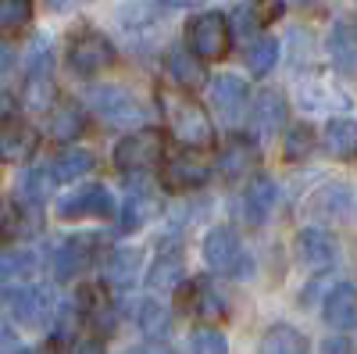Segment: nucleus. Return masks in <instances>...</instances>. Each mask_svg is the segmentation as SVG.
<instances>
[{"label": "nucleus", "instance_id": "nucleus-1", "mask_svg": "<svg viewBox=\"0 0 357 354\" xmlns=\"http://www.w3.org/2000/svg\"><path fill=\"white\" fill-rule=\"evenodd\" d=\"M158 104L165 111L168 133L183 147H190V151H197V147H211L215 126H211V115L204 111L200 101H193L186 94H175V90H161L158 94Z\"/></svg>", "mask_w": 357, "mask_h": 354}, {"label": "nucleus", "instance_id": "nucleus-2", "mask_svg": "<svg viewBox=\"0 0 357 354\" xmlns=\"http://www.w3.org/2000/svg\"><path fill=\"white\" fill-rule=\"evenodd\" d=\"M165 158V133L161 129H136L114 147V165L129 175H146Z\"/></svg>", "mask_w": 357, "mask_h": 354}, {"label": "nucleus", "instance_id": "nucleus-3", "mask_svg": "<svg viewBox=\"0 0 357 354\" xmlns=\"http://www.w3.org/2000/svg\"><path fill=\"white\" fill-rule=\"evenodd\" d=\"M0 297H4L8 315L18 322V326H29V330L47 326L50 315H54V293L47 286H36V283L11 286V290L0 293Z\"/></svg>", "mask_w": 357, "mask_h": 354}, {"label": "nucleus", "instance_id": "nucleus-4", "mask_svg": "<svg viewBox=\"0 0 357 354\" xmlns=\"http://www.w3.org/2000/svg\"><path fill=\"white\" fill-rule=\"evenodd\" d=\"M186 43H190V54L200 57V61H215V57H225V54H229V43H232L229 22H225L218 11L197 15V18L186 25Z\"/></svg>", "mask_w": 357, "mask_h": 354}, {"label": "nucleus", "instance_id": "nucleus-5", "mask_svg": "<svg viewBox=\"0 0 357 354\" xmlns=\"http://www.w3.org/2000/svg\"><path fill=\"white\" fill-rule=\"evenodd\" d=\"M204 261L211 265L215 272H229V276H250V258L240 247V236H236L229 226H215L204 240Z\"/></svg>", "mask_w": 357, "mask_h": 354}, {"label": "nucleus", "instance_id": "nucleus-6", "mask_svg": "<svg viewBox=\"0 0 357 354\" xmlns=\"http://www.w3.org/2000/svg\"><path fill=\"white\" fill-rule=\"evenodd\" d=\"M111 61H114V47L100 33H82L68 43V68L75 75H97Z\"/></svg>", "mask_w": 357, "mask_h": 354}, {"label": "nucleus", "instance_id": "nucleus-7", "mask_svg": "<svg viewBox=\"0 0 357 354\" xmlns=\"http://www.w3.org/2000/svg\"><path fill=\"white\" fill-rule=\"evenodd\" d=\"M97 240H100V236L82 233V236H68V240L57 244V251H54V279L68 283V279H75L79 272H86L89 265H93Z\"/></svg>", "mask_w": 357, "mask_h": 354}, {"label": "nucleus", "instance_id": "nucleus-8", "mask_svg": "<svg viewBox=\"0 0 357 354\" xmlns=\"http://www.w3.org/2000/svg\"><path fill=\"white\" fill-rule=\"evenodd\" d=\"M57 215L61 219H89V215H114V197L104 186H79L57 200Z\"/></svg>", "mask_w": 357, "mask_h": 354}, {"label": "nucleus", "instance_id": "nucleus-9", "mask_svg": "<svg viewBox=\"0 0 357 354\" xmlns=\"http://www.w3.org/2000/svg\"><path fill=\"white\" fill-rule=\"evenodd\" d=\"M40 147V133L25 118H0V158L18 165L29 161Z\"/></svg>", "mask_w": 357, "mask_h": 354}, {"label": "nucleus", "instance_id": "nucleus-10", "mask_svg": "<svg viewBox=\"0 0 357 354\" xmlns=\"http://www.w3.org/2000/svg\"><path fill=\"white\" fill-rule=\"evenodd\" d=\"M89 104H93V111L111 126H129L139 118V104L122 90V86H97V90H89Z\"/></svg>", "mask_w": 357, "mask_h": 354}, {"label": "nucleus", "instance_id": "nucleus-11", "mask_svg": "<svg viewBox=\"0 0 357 354\" xmlns=\"http://www.w3.org/2000/svg\"><path fill=\"white\" fill-rule=\"evenodd\" d=\"M293 254H296V261H301L304 269L325 272L336 261V244H333V236L325 229H301L296 240H293Z\"/></svg>", "mask_w": 357, "mask_h": 354}, {"label": "nucleus", "instance_id": "nucleus-12", "mask_svg": "<svg viewBox=\"0 0 357 354\" xmlns=\"http://www.w3.org/2000/svg\"><path fill=\"white\" fill-rule=\"evenodd\" d=\"M54 101V79H50V54L47 47L29 57V72H25V104L29 108H50Z\"/></svg>", "mask_w": 357, "mask_h": 354}, {"label": "nucleus", "instance_id": "nucleus-13", "mask_svg": "<svg viewBox=\"0 0 357 354\" xmlns=\"http://www.w3.org/2000/svg\"><path fill=\"white\" fill-rule=\"evenodd\" d=\"M261 154H257V147L250 140H229L222 147V158H218V168H222V179L229 183H240V179H250V172L257 168Z\"/></svg>", "mask_w": 357, "mask_h": 354}, {"label": "nucleus", "instance_id": "nucleus-14", "mask_svg": "<svg viewBox=\"0 0 357 354\" xmlns=\"http://www.w3.org/2000/svg\"><path fill=\"white\" fill-rule=\"evenodd\" d=\"M211 101H215V108L222 111V118H229V122H240V118L247 115V108H250V90H247L243 79L222 75V79L211 82Z\"/></svg>", "mask_w": 357, "mask_h": 354}, {"label": "nucleus", "instance_id": "nucleus-15", "mask_svg": "<svg viewBox=\"0 0 357 354\" xmlns=\"http://www.w3.org/2000/svg\"><path fill=\"white\" fill-rule=\"evenodd\" d=\"M325 322L336 330V333H350L357 330V290L350 283H340L329 290V297H325V308H321Z\"/></svg>", "mask_w": 357, "mask_h": 354}, {"label": "nucleus", "instance_id": "nucleus-16", "mask_svg": "<svg viewBox=\"0 0 357 354\" xmlns=\"http://www.w3.org/2000/svg\"><path fill=\"white\" fill-rule=\"evenodd\" d=\"M211 168L200 154H175L172 161H165V186L172 190H193V186H204Z\"/></svg>", "mask_w": 357, "mask_h": 354}, {"label": "nucleus", "instance_id": "nucleus-17", "mask_svg": "<svg viewBox=\"0 0 357 354\" xmlns=\"http://www.w3.org/2000/svg\"><path fill=\"white\" fill-rule=\"evenodd\" d=\"M329 57L336 72L357 75V25L354 22H336L329 33Z\"/></svg>", "mask_w": 357, "mask_h": 354}, {"label": "nucleus", "instance_id": "nucleus-18", "mask_svg": "<svg viewBox=\"0 0 357 354\" xmlns=\"http://www.w3.org/2000/svg\"><path fill=\"white\" fill-rule=\"evenodd\" d=\"M158 212H161V197L151 186H132L129 197H126V204H122V229L132 233V229L146 226Z\"/></svg>", "mask_w": 357, "mask_h": 354}, {"label": "nucleus", "instance_id": "nucleus-19", "mask_svg": "<svg viewBox=\"0 0 357 354\" xmlns=\"http://www.w3.org/2000/svg\"><path fill=\"white\" fill-rule=\"evenodd\" d=\"M275 200H279V190H275V183L272 179H254L247 190H243V219L250 222V226H264L268 222V215L275 212Z\"/></svg>", "mask_w": 357, "mask_h": 354}, {"label": "nucleus", "instance_id": "nucleus-20", "mask_svg": "<svg viewBox=\"0 0 357 354\" xmlns=\"http://www.w3.org/2000/svg\"><path fill=\"white\" fill-rule=\"evenodd\" d=\"M47 126H50V136L57 143H72L82 136L86 129V115L79 108V101H61V104H54L50 108V118H47Z\"/></svg>", "mask_w": 357, "mask_h": 354}, {"label": "nucleus", "instance_id": "nucleus-21", "mask_svg": "<svg viewBox=\"0 0 357 354\" xmlns=\"http://www.w3.org/2000/svg\"><path fill=\"white\" fill-rule=\"evenodd\" d=\"M321 147L329 158H340V161H350L357 154V122L354 118H333L321 133Z\"/></svg>", "mask_w": 357, "mask_h": 354}, {"label": "nucleus", "instance_id": "nucleus-22", "mask_svg": "<svg viewBox=\"0 0 357 354\" xmlns=\"http://www.w3.org/2000/svg\"><path fill=\"white\" fill-rule=\"evenodd\" d=\"M40 269V258L36 251H11L0 258V293L11 290V286H25L29 279L36 276Z\"/></svg>", "mask_w": 357, "mask_h": 354}, {"label": "nucleus", "instance_id": "nucleus-23", "mask_svg": "<svg viewBox=\"0 0 357 354\" xmlns=\"http://www.w3.org/2000/svg\"><path fill=\"white\" fill-rule=\"evenodd\" d=\"M136 272H139V251L136 247H118L104 261V279L118 290H129L136 283Z\"/></svg>", "mask_w": 357, "mask_h": 354}, {"label": "nucleus", "instance_id": "nucleus-24", "mask_svg": "<svg viewBox=\"0 0 357 354\" xmlns=\"http://www.w3.org/2000/svg\"><path fill=\"white\" fill-rule=\"evenodd\" d=\"M250 115H254V126H257L261 133H275L279 126H286L289 108H286V97H282V94L264 90V94H257V101H254Z\"/></svg>", "mask_w": 357, "mask_h": 354}, {"label": "nucleus", "instance_id": "nucleus-25", "mask_svg": "<svg viewBox=\"0 0 357 354\" xmlns=\"http://www.w3.org/2000/svg\"><path fill=\"white\" fill-rule=\"evenodd\" d=\"M257 354H307V337L301 330L286 326V322H279V326H272L261 337Z\"/></svg>", "mask_w": 357, "mask_h": 354}, {"label": "nucleus", "instance_id": "nucleus-26", "mask_svg": "<svg viewBox=\"0 0 357 354\" xmlns=\"http://www.w3.org/2000/svg\"><path fill=\"white\" fill-rule=\"evenodd\" d=\"M168 72H172V79L183 86V90H193V94L207 82L204 61H200V57H193L190 50H172L168 54Z\"/></svg>", "mask_w": 357, "mask_h": 354}, {"label": "nucleus", "instance_id": "nucleus-27", "mask_svg": "<svg viewBox=\"0 0 357 354\" xmlns=\"http://www.w3.org/2000/svg\"><path fill=\"white\" fill-rule=\"evenodd\" d=\"M40 226H43V219H40L36 204L18 200V204H11V208L4 212V236L8 240H29L33 233H40Z\"/></svg>", "mask_w": 357, "mask_h": 354}, {"label": "nucleus", "instance_id": "nucleus-28", "mask_svg": "<svg viewBox=\"0 0 357 354\" xmlns=\"http://www.w3.org/2000/svg\"><path fill=\"white\" fill-rule=\"evenodd\" d=\"M347 204H350V193H347L343 183H325V186L307 200V212H311L314 219H343Z\"/></svg>", "mask_w": 357, "mask_h": 354}, {"label": "nucleus", "instance_id": "nucleus-29", "mask_svg": "<svg viewBox=\"0 0 357 354\" xmlns=\"http://www.w3.org/2000/svg\"><path fill=\"white\" fill-rule=\"evenodd\" d=\"M79 315H82L93 330H100V333H107V330L114 326V315H111V308H107V297H104L97 286H86V290L79 293Z\"/></svg>", "mask_w": 357, "mask_h": 354}, {"label": "nucleus", "instance_id": "nucleus-30", "mask_svg": "<svg viewBox=\"0 0 357 354\" xmlns=\"http://www.w3.org/2000/svg\"><path fill=\"white\" fill-rule=\"evenodd\" d=\"M193 315L200 318V322H207V326H215V322H222L225 318V301H222V293L207 283V279H200L197 286H193Z\"/></svg>", "mask_w": 357, "mask_h": 354}, {"label": "nucleus", "instance_id": "nucleus-31", "mask_svg": "<svg viewBox=\"0 0 357 354\" xmlns=\"http://www.w3.org/2000/svg\"><path fill=\"white\" fill-rule=\"evenodd\" d=\"M286 11L282 0H247V4L240 8V29L243 33H250V29H264L279 22V15Z\"/></svg>", "mask_w": 357, "mask_h": 354}, {"label": "nucleus", "instance_id": "nucleus-32", "mask_svg": "<svg viewBox=\"0 0 357 354\" xmlns=\"http://www.w3.org/2000/svg\"><path fill=\"white\" fill-rule=\"evenodd\" d=\"M136 322H139V330H143L146 340H161V337L172 330V315H168V308H165L161 301H154V297H146V301L139 304Z\"/></svg>", "mask_w": 357, "mask_h": 354}, {"label": "nucleus", "instance_id": "nucleus-33", "mask_svg": "<svg viewBox=\"0 0 357 354\" xmlns=\"http://www.w3.org/2000/svg\"><path fill=\"white\" fill-rule=\"evenodd\" d=\"M93 154L89 151H68V154H61L54 165H50V175L57 183H75V179H82V175H89L93 172Z\"/></svg>", "mask_w": 357, "mask_h": 354}, {"label": "nucleus", "instance_id": "nucleus-34", "mask_svg": "<svg viewBox=\"0 0 357 354\" xmlns=\"http://www.w3.org/2000/svg\"><path fill=\"white\" fill-rule=\"evenodd\" d=\"M178 276H183V254H178V251H165L154 261V269L146 272V286H151V290H172L178 283Z\"/></svg>", "mask_w": 357, "mask_h": 354}, {"label": "nucleus", "instance_id": "nucleus-35", "mask_svg": "<svg viewBox=\"0 0 357 354\" xmlns=\"http://www.w3.org/2000/svg\"><path fill=\"white\" fill-rule=\"evenodd\" d=\"M36 0H0V36H15L33 18Z\"/></svg>", "mask_w": 357, "mask_h": 354}, {"label": "nucleus", "instance_id": "nucleus-36", "mask_svg": "<svg viewBox=\"0 0 357 354\" xmlns=\"http://www.w3.org/2000/svg\"><path fill=\"white\" fill-rule=\"evenodd\" d=\"M54 175H50V168H33V172H25L22 175V183H18V200H25V204H40L47 200V193H50V183Z\"/></svg>", "mask_w": 357, "mask_h": 354}, {"label": "nucleus", "instance_id": "nucleus-37", "mask_svg": "<svg viewBox=\"0 0 357 354\" xmlns=\"http://www.w3.org/2000/svg\"><path fill=\"white\" fill-rule=\"evenodd\" d=\"M275 61H279V43L272 40V36H261L250 50H247V68H250V75H268L275 68Z\"/></svg>", "mask_w": 357, "mask_h": 354}, {"label": "nucleus", "instance_id": "nucleus-38", "mask_svg": "<svg viewBox=\"0 0 357 354\" xmlns=\"http://www.w3.org/2000/svg\"><path fill=\"white\" fill-rule=\"evenodd\" d=\"M311 147H314L311 126H293V129L286 133V140H282V151H286L289 161H304V158L311 154Z\"/></svg>", "mask_w": 357, "mask_h": 354}, {"label": "nucleus", "instance_id": "nucleus-39", "mask_svg": "<svg viewBox=\"0 0 357 354\" xmlns=\"http://www.w3.org/2000/svg\"><path fill=\"white\" fill-rule=\"evenodd\" d=\"M190 351L193 354H229V340L218 330H197L190 337Z\"/></svg>", "mask_w": 357, "mask_h": 354}, {"label": "nucleus", "instance_id": "nucleus-40", "mask_svg": "<svg viewBox=\"0 0 357 354\" xmlns=\"http://www.w3.org/2000/svg\"><path fill=\"white\" fill-rule=\"evenodd\" d=\"M72 354H104V347H100V340H82V344H75Z\"/></svg>", "mask_w": 357, "mask_h": 354}, {"label": "nucleus", "instance_id": "nucleus-41", "mask_svg": "<svg viewBox=\"0 0 357 354\" xmlns=\"http://www.w3.org/2000/svg\"><path fill=\"white\" fill-rule=\"evenodd\" d=\"M11 65H15V54H11V47L0 43V75H8V72H11Z\"/></svg>", "mask_w": 357, "mask_h": 354}, {"label": "nucleus", "instance_id": "nucleus-42", "mask_svg": "<svg viewBox=\"0 0 357 354\" xmlns=\"http://www.w3.org/2000/svg\"><path fill=\"white\" fill-rule=\"evenodd\" d=\"M0 354H18V347H15V337H11V330H0Z\"/></svg>", "mask_w": 357, "mask_h": 354}, {"label": "nucleus", "instance_id": "nucleus-43", "mask_svg": "<svg viewBox=\"0 0 357 354\" xmlns=\"http://www.w3.org/2000/svg\"><path fill=\"white\" fill-rule=\"evenodd\" d=\"M165 8H200V4H207V0H161Z\"/></svg>", "mask_w": 357, "mask_h": 354}, {"label": "nucleus", "instance_id": "nucleus-44", "mask_svg": "<svg viewBox=\"0 0 357 354\" xmlns=\"http://www.w3.org/2000/svg\"><path fill=\"white\" fill-rule=\"evenodd\" d=\"M72 4H82V0H50V8H54V11H68Z\"/></svg>", "mask_w": 357, "mask_h": 354}, {"label": "nucleus", "instance_id": "nucleus-45", "mask_svg": "<svg viewBox=\"0 0 357 354\" xmlns=\"http://www.w3.org/2000/svg\"><path fill=\"white\" fill-rule=\"evenodd\" d=\"M139 354H172V351H168V347H158V344H151V347H143Z\"/></svg>", "mask_w": 357, "mask_h": 354}, {"label": "nucleus", "instance_id": "nucleus-46", "mask_svg": "<svg viewBox=\"0 0 357 354\" xmlns=\"http://www.w3.org/2000/svg\"><path fill=\"white\" fill-rule=\"evenodd\" d=\"M18 354H36V351H18Z\"/></svg>", "mask_w": 357, "mask_h": 354}, {"label": "nucleus", "instance_id": "nucleus-47", "mask_svg": "<svg viewBox=\"0 0 357 354\" xmlns=\"http://www.w3.org/2000/svg\"><path fill=\"white\" fill-rule=\"evenodd\" d=\"M129 354H139V351H129Z\"/></svg>", "mask_w": 357, "mask_h": 354}]
</instances>
